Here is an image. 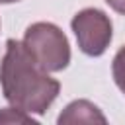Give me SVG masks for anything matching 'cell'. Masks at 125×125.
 Masks as SVG:
<instances>
[{
  "label": "cell",
  "instance_id": "cell-1",
  "mask_svg": "<svg viewBox=\"0 0 125 125\" xmlns=\"http://www.w3.org/2000/svg\"><path fill=\"white\" fill-rule=\"evenodd\" d=\"M0 84L4 98L27 113H45L61 90V84L33 61L25 45L14 39L6 41Z\"/></svg>",
  "mask_w": 125,
  "mask_h": 125
},
{
  "label": "cell",
  "instance_id": "cell-2",
  "mask_svg": "<svg viewBox=\"0 0 125 125\" xmlns=\"http://www.w3.org/2000/svg\"><path fill=\"white\" fill-rule=\"evenodd\" d=\"M33 61L47 72L62 70L70 61V47L66 35L53 23L37 21L25 29L23 41Z\"/></svg>",
  "mask_w": 125,
  "mask_h": 125
},
{
  "label": "cell",
  "instance_id": "cell-3",
  "mask_svg": "<svg viewBox=\"0 0 125 125\" xmlns=\"http://www.w3.org/2000/svg\"><path fill=\"white\" fill-rule=\"evenodd\" d=\"M72 31L76 35L78 47L90 57H100L111 41V21L98 8H86L78 12L72 21Z\"/></svg>",
  "mask_w": 125,
  "mask_h": 125
},
{
  "label": "cell",
  "instance_id": "cell-4",
  "mask_svg": "<svg viewBox=\"0 0 125 125\" xmlns=\"http://www.w3.org/2000/svg\"><path fill=\"white\" fill-rule=\"evenodd\" d=\"M105 123V117L102 115V111L86 102V100H76L72 104H68L64 107V111L59 115V123Z\"/></svg>",
  "mask_w": 125,
  "mask_h": 125
},
{
  "label": "cell",
  "instance_id": "cell-5",
  "mask_svg": "<svg viewBox=\"0 0 125 125\" xmlns=\"http://www.w3.org/2000/svg\"><path fill=\"white\" fill-rule=\"evenodd\" d=\"M111 72H113V80H115L117 88L125 94V47H121L115 53L113 64H111Z\"/></svg>",
  "mask_w": 125,
  "mask_h": 125
},
{
  "label": "cell",
  "instance_id": "cell-6",
  "mask_svg": "<svg viewBox=\"0 0 125 125\" xmlns=\"http://www.w3.org/2000/svg\"><path fill=\"white\" fill-rule=\"evenodd\" d=\"M27 111L20 109V107H6L0 111V123H33V119L29 115H25Z\"/></svg>",
  "mask_w": 125,
  "mask_h": 125
},
{
  "label": "cell",
  "instance_id": "cell-7",
  "mask_svg": "<svg viewBox=\"0 0 125 125\" xmlns=\"http://www.w3.org/2000/svg\"><path fill=\"white\" fill-rule=\"evenodd\" d=\"M115 12H119V14H123L125 16V0H105Z\"/></svg>",
  "mask_w": 125,
  "mask_h": 125
},
{
  "label": "cell",
  "instance_id": "cell-8",
  "mask_svg": "<svg viewBox=\"0 0 125 125\" xmlns=\"http://www.w3.org/2000/svg\"><path fill=\"white\" fill-rule=\"evenodd\" d=\"M10 2H18V0H0V4H10Z\"/></svg>",
  "mask_w": 125,
  "mask_h": 125
}]
</instances>
